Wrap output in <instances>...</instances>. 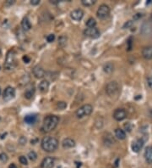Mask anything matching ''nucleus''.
<instances>
[{"label": "nucleus", "mask_w": 152, "mask_h": 168, "mask_svg": "<svg viewBox=\"0 0 152 168\" xmlns=\"http://www.w3.org/2000/svg\"><path fill=\"white\" fill-rule=\"evenodd\" d=\"M58 122H59V119L57 116L50 115V116H46L42 123V128H41L42 131L44 133H50L56 128Z\"/></svg>", "instance_id": "1"}, {"label": "nucleus", "mask_w": 152, "mask_h": 168, "mask_svg": "<svg viewBox=\"0 0 152 168\" xmlns=\"http://www.w3.org/2000/svg\"><path fill=\"white\" fill-rule=\"evenodd\" d=\"M58 147L57 139L52 137H45L41 140V148L47 152H53Z\"/></svg>", "instance_id": "2"}, {"label": "nucleus", "mask_w": 152, "mask_h": 168, "mask_svg": "<svg viewBox=\"0 0 152 168\" xmlns=\"http://www.w3.org/2000/svg\"><path fill=\"white\" fill-rule=\"evenodd\" d=\"M16 65V59H15V53L14 50L9 51L6 55L4 67L7 70H13Z\"/></svg>", "instance_id": "3"}, {"label": "nucleus", "mask_w": 152, "mask_h": 168, "mask_svg": "<svg viewBox=\"0 0 152 168\" xmlns=\"http://www.w3.org/2000/svg\"><path fill=\"white\" fill-rule=\"evenodd\" d=\"M92 111H93L92 105H90L89 104H84V105L81 106L80 108H79L78 110H76V116L78 118H82L84 116H88L92 113Z\"/></svg>", "instance_id": "4"}, {"label": "nucleus", "mask_w": 152, "mask_h": 168, "mask_svg": "<svg viewBox=\"0 0 152 168\" xmlns=\"http://www.w3.org/2000/svg\"><path fill=\"white\" fill-rule=\"evenodd\" d=\"M96 15L100 19H106L110 15V8L107 4H101L98 8Z\"/></svg>", "instance_id": "5"}, {"label": "nucleus", "mask_w": 152, "mask_h": 168, "mask_svg": "<svg viewBox=\"0 0 152 168\" xmlns=\"http://www.w3.org/2000/svg\"><path fill=\"white\" fill-rule=\"evenodd\" d=\"M119 86L117 81H110L106 87V92L109 96L115 95L118 92Z\"/></svg>", "instance_id": "6"}, {"label": "nucleus", "mask_w": 152, "mask_h": 168, "mask_svg": "<svg viewBox=\"0 0 152 168\" xmlns=\"http://www.w3.org/2000/svg\"><path fill=\"white\" fill-rule=\"evenodd\" d=\"M15 97V89L12 87H7L4 91L3 94V99L4 101L8 102L10 101Z\"/></svg>", "instance_id": "7"}, {"label": "nucleus", "mask_w": 152, "mask_h": 168, "mask_svg": "<svg viewBox=\"0 0 152 168\" xmlns=\"http://www.w3.org/2000/svg\"><path fill=\"white\" fill-rule=\"evenodd\" d=\"M84 34L88 37H90V38H98L100 37V32L98 31L97 28L96 27H93V28H86V29L84 31Z\"/></svg>", "instance_id": "8"}, {"label": "nucleus", "mask_w": 152, "mask_h": 168, "mask_svg": "<svg viewBox=\"0 0 152 168\" xmlns=\"http://www.w3.org/2000/svg\"><path fill=\"white\" fill-rule=\"evenodd\" d=\"M126 116H127V113L124 109H117L113 113V118L118 122L124 120Z\"/></svg>", "instance_id": "9"}, {"label": "nucleus", "mask_w": 152, "mask_h": 168, "mask_svg": "<svg viewBox=\"0 0 152 168\" xmlns=\"http://www.w3.org/2000/svg\"><path fill=\"white\" fill-rule=\"evenodd\" d=\"M70 16L71 18L76 21H79L80 20H82V18L84 16V11L80 9H77V10H74L73 11L71 12L70 14Z\"/></svg>", "instance_id": "10"}, {"label": "nucleus", "mask_w": 152, "mask_h": 168, "mask_svg": "<svg viewBox=\"0 0 152 168\" xmlns=\"http://www.w3.org/2000/svg\"><path fill=\"white\" fill-rule=\"evenodd\" d=\"M33 75L35 76L36 78H38V79H41L42 77L45 76V70H43L42 67H41L39 65H36L33 68Z\"/></svg>", "instance_id": "11"}, {"label": "nucleus", "mask_w": 152, "mask_h": 168, "mask_svg": "<svg viewBox=\"0 0 152 168\" xmlns=\"http://www.w3.org/2000/svg\"><path fill=\"white\" fill-rule=\"evenodd\" d=\"M143 146H144V141L142 139H137L132 144L131 149L135 153H138V152L140 151L141 149L143 148Z\"/></svg>", "instance_id": "12"}, {"label": "nucleus", "mask_w": 152, "mask_h": 168, "mask_svg": "<svg viewBox=\"0 0 152 168\" xmlns=\"http://www.w3.org/2000/svg\"><path fill=\"white\" fill-rule=\"evenodd\" d=\"M54 159L52 157H46L43 159L41 162V167L42 168H52L54 166Z\"/></svg>", "instance_id": "13"}, {"label": "nucleus", "mask_w": 152, "mask_h": 168, "mask_svg": "<svg viewBox=\"0 0 152 168\" xmlns=\"http://www.w3.org/2000/svg\"><path fill=\"white\" fill-rule=\"evenodd\" d=\"M142 56L145 59H152V46L145 47L142 49Z\"/></svg>", "instance_id": "14"}, {"label": "nucleus", "mask_w": 152, "mask_h": 168, "mask_svg": "<svg viewBox=\"0 0 152 168\" xmlns=\"http://www.w3.org/2000/svg\"><path fill=\"white\" fill-rule=\"evenodd\" d=\"M62 145L64 149H71L75 146V141L70 138H67V139H64L63 140Z\"/></svg>", "instance_id": "15"}, {"label": "nucleus", "mask_w": 152, "mask_h": 168, "mask_svg": "<svg viewBox=\"0 0 152 168\" xmlns=\"http://www.w3.org/2000/svg\"><path fill=\"white\" fill-rule=\"evenodd\" d=\"M141 32L145 35H149L152 32V26L149 22H145L142 25Z\"/></svg>", "instance_id": "16"}, {"label": "nucleus", "mask_w": 152, "mask_h": 168, "mask_svg": "<svg viewBox=\"0 0 152 168\" xmlns=\"http://www.w3.org/2000/svg\"><path fill=\"white\" fill-rule=\"evenodd\" d=\"M35 91H36V89H35V87L33 86H31V87H28L26 90H25V92L24 93V95H25V98L27 99H31L33 98L34 94H35Z\"/></svg>", "instance_id": "17"}, {"label": "nucleus", "mask_w": 152, "mask_h": 168, "mask_svg": "<svg viewBox=\"0 0 152 168\" xmlns=\"http://www.w3.org/2000/svg\"><path fill=\"white\" fill-rule=\"evenodd\" d=\"M49 86H50L49 81H47V80L42 81L41 82H40V84H39L40 91H41V92H42V93H46V92H47V90H48V88H49Z\"/></svg>", "instance_id": "18"}, {"label": "nucleus", "mask_w": 152, "mask_h": 168, "mask_svg": "<svg viewBox=\"0 0 152 168\" xmlns=\"http://www.w3.org/2000/svg\"><path fill=\"white\" fill-rule=\"evenodd\" d=\"M145 161L151 164L152 163V146L151 147H148L145 152Z\"/></svg>", "instance_id": "19"}, {"label": "nucleus", "mask_w": 152, "mask_h": 168, "mask_svg": "<svg viewBox=\"0 0 152 168\" xmlns=\"http://www.w3.org/2000/svg\"><path fill=\"white\" fill-rule=\"evenodd\" d=\"M115 136L116 138L120 140H124L126 139V133L124 132V130L121 129V128H117L115 130Z\"/></svg>", "instance_id": "20"}, {"label": "nucleus", "mask_w": 152, "mask_h": 168, "mask_svg": "<svg viewBox=\"0 0 152 168\" xmlns=\"http://www.w3.org/2000/svg\"><path fill=\"white\" fill-rule=\"evenodd\" d=\"M21 26L24 31H29L31 28V24L30 22L29 19L27 17H25L21 21Z\"/></svg>", "instance_id": "21"}, {"label": "nucleus", "mask_w": 152, "mask_h": 168, "mask_svg": "<svg viewBox=\"0 0 152 168\" xmlns=\"http://www.w3.org/2000/svg\"><path fill=\"white\" fill-rule=\"evenodd\" d=\"M36 115H27V116L25 117V122L26 124H29V125H31V124H34L35 122H36Z\"/></svg>", "instance_id": "22"}, {"label": "nucleus", "mask_w": 152, "mask_h": 168, "mask_svg": "<svg viewBox=\"0 0 152 168\" xmlns=\"http://www.w3.org/2000/svg\"><path fill=\"white\" fill-rule=\"evenodd\" d=\"M113 70H114V65H113V63H107V64L103 66V70L106 73H107V74L112 73L113 71Z\"/></svg>", "instance_id": "23"}, {"label": "nucleus", "mask_w": 152, "mask_h": 168, "mask_svg": "<svg viewBox=\"0 0 152 168\" xmlns=\"http://www.w3.org/2000/svg\"><path fill=\"white\" fill-rule=\"evenodd\" d=\"M96 25V21L95 19H93V18H90V19H88V21H86V26H88V28H93V27H95Z\"/></svg>", "instance_id": "24"}, {"label": "nucleus", "mask_w": 152, "mask_h": 168, "mask_svg": "<svg viewBox=\"0 0 152 168\" xmlns=\"http://www.w3.org/2000/svg\"><path fill=\"white\" fill-rule=\"evenodd\" d=\"M81 4L85 7H90L96 4V0H81Z\"/></svg>", "instance_id": "25"}, {"label": "nucleus", "mask_w": 152, "mask_h": 168, "mask_svg": "<svg viewBox=\"0 0 152 168\" xmlns=\"http://www.w3.org/2000/svg\"><path fill=\"white\" fill-rule=\"evenodd\" d=\"M66 107H67V103H66V102H63V101H59V102H57V105H56L57 110H64Z\"/></svg>", "instance_id": "26"}, {"label": "nucleus", "mask_w": 152, "mask_h": 168, "mask_svg": "<svg viewBox=\"0 0 152 168\" xmlns=\"http://www.w3.org/2000/svg\"><path fill=\"white\" fill-rule=\"evenodd\" d=\"M67 44V37L62 36L58 38V45L60 47H64Z\"/></svg>", "instance_id": "27"}, {"label": "nucleus", "mask_w": 152, "mask_h": 168, "mask_svg": "<svg viewBox=\"0 0 152 168\" xmlns=\"http://www.w3.org/2000/svg\"><path fill=\"white\" fill-rule=\"evenodd\" d=\"M28 158L31 161H35L37 159V155H36V153L35 151H31V152H29Z\"/></svg>", "instance_id": "28"}, {"label": "nucleus", "mask_w": 152, "mask_h": 168, "mask_svg": "<svg viewBox=\"0 0 152 168\" xmlns=\"http://www.w3.org/2000/svg\"><path fill=\"white\" fill-rule=\"evenodd\" d=\"M19 161H20V164H22V165H24V166L28 165V161H27V158H26L25 156H20V158H19Z\"/></svg>", "instance_id": "29"}, {"label": "nucleus", "mask_w": 152, "mask_h": 168, "mask_svg": "<svg viewBox=\"0 0 152 168\" xmlns=\"http://www.w3.org/2000/svg\"><path fill=\"white\" fill-rule=\"evenodd\" d=\"M8 160H9V157H8V156L6 155L5 153H1V154H0V161H1L2 162H7Z\"/></svg>", "instance_id": "30"}, {"label": "nucleus", "mask_w": 152, "mask_h": 168, "mask_svg": "<svg viewBox=\"0 0 152 168\" xmlns=\"http://www.w3.org/2000/svg\"><path fill=\"white\" fill-rule=\"evenodd\" d=\"M54 40H55V35L54 34H49L47 37V41L48 43H52Z\"/></svg>", "instance_id": "31"}, {"label": "nucleus", "mask_w": 152, "mask_h": 168, "mask_svg": "<svg viewBox=\"0 0 152 168\" xmlns=\"http://www.w3.org/2000/svg\"><path fill=\"white\" fill-rule=\"evenodd\" d=\"M19 143L21 145H25V144H26V139H25L24 136H21V137L20 138V139H19Z\"/></svg>", "instance_id": "32"}, {"label": "nucleus", "mask_w": 152, "mask_h": 168, "mask_svg": "<svg viewBox=\"0 0 152 168\" xmlns=\"http://www.w3.org/2000/svg\"><path fill=\"white\" fill-rule=\"evenodd\" d=\"M132 25H133V21H127L126 23L124 24V26H123V28H129L130 26H132Z\"/></svg>", "instance_id": "33"}, {"label": "nucleus", "mask_w": 152, "mask_h": 168, "mask_svg": "<svg viewBox=\"0 0 152 168\" xmlns=\"http://www.w3.org/2000/svg\"><path fill=\"white\" fill-rule=\"evenodd\" d=\"M23 60H24L25 63L27 64V63H29V62L31 61V59H30V57H28L27 55H24V56H23Z\"/></svg>", "instance_id": "34"}, {"label": "nucleus", "mask_w": 152, "mask_h": 168, "mask_svg": "<svg viewBox=\"0 0 152 168\" xmlns=\"http://www.w3.org/2000/svg\"><path fill=\"white\" fill-rule=\"evenodd\" d=\"M147 84H148L149 87L152 89V77H149V78L147 79Z\"/></svg>", "instance_id": "35"}, {"label": "nucleus", "mask_w": 152, "mask_h": 168, "mask_svg": "<svg viewBox=\"0 0 152 168\" xmlns=\"http://www.w3.org/2000/svg\"><path fill=\"white\" fill-rule=\"evenodd\" d=\"M14 4H15V1H14V0H8V1H6V3H5L6 5H8V6H11V5H13Z\"/></svg>", "instance_id": "36"}, {"label": "nucleus", "mask_w": 152, "mask_h": 168, "mask_svg": "<svg viewBox=\"0 0 152 168\" xmlns=\"http://www.w3.org/2000/svg\"><path fill=\"white\" fill-rule=\"evenodd\" d=\"M40 4V0H31V4L32 5H37Z\"/></svg>", "instance_id": "37"}, {"label": "nucleus", "mask_w": 152, "mask_h": 168, "mask_svg": "<svg viewBox=\"0 0 152 168\" xmlns=\"http://www.w3.org/2000/svg\"><path fill=\"white\" fill-rule=\"evenodd\" d=\"M142 16H143V15H142V14H140V13H138V14H136V15H135V17H134V19H135V20H139V19L142 17Z\"/></svg>", "instance_id": "38"}, {"label": "nucleus", "mask_w": 152, "mask_h": 168, "mask_svg": "<svg viewBox=\"0 0 152 168\" xmlns=\"http://www.w3.org/2000/svg\"><path fill=\"white\" fill-rule=\"evenodd\" d=\"M9 168H17V167H16V165H15V164L12 163V164H10V165L9 166Z\"/></svg>", "instance_id": "39"}, {"label": "nucleus", "mask_w": 152, "mask_h": 168, "mask_svg": "<svg viewBox=\"0 0 152 168\" xmlns=\"http://www.w3.org/2000/svg\"><path fill=\"white\" fill-rule=\"evenodd\" d=\"M1 54H2V52H1V50H0V56H1Z\"/></svg>", "instance_id": "40"}, {"label": "nucleus", "mask_w": 152, "mask_h": 168, "mask_svg": "<svg viewBox=\"0 0 152 168\" xmlns=\"http://www.w3.org/2000/svg\"><path fill=\"white\" fill-rule=\"evenodd\" d=\"M151 20H152V15H151Z\"/></svg>", "instance_id": "41"}]
</instances>
